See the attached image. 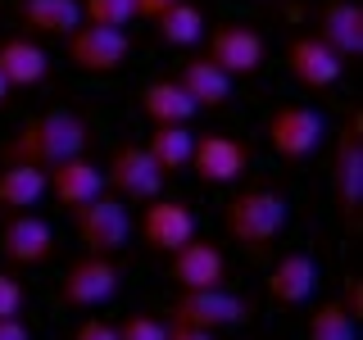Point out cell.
<instances>
[{"instance_id": "cell-1", "label": "cell", "mask_w": 363, "mask_h": 340, "mask_svg": "<svg viewBox=\"0 0 363 340\" xmlns=\"http://www.w3.org/2000/svg\"><path fill=\"white\" fill-rule=\"evenodd\" d=\"M91 145V128L77 109H50L28 118L23 128L0 145V164H28V168H55L64 159L86 154Z\"/></svg>"}, {"instance_id": "cell-2", "label": "cell", "mask_w": 363, "mask_h": 340, "mask_svg": "<svg viewBox=\"0 0 363 340\" xmlns=\"http://www.w3.org/2000/svg\"><path fill=\"white\" fill-rule=\"evenodd\" d=\"M223 227L236 245H250V249H268L286 232V200L268 186H250L241 196L227 200L223 209Z\"/></svg>"}, {"instance_id": "cell-3", "label": "cell", "mask_w": 363, "mask_h": 340, "mask_svg": "<svg viewBox=\"0 0 363 340\" xmlns=\"http://www.w3.org/2000/svg\"><path fill=\"white\" fill-rule=\"evenodd\" d=\"M332 196L345 227L363 222V113H345L336 132V154H332Z\"/></svg>"}, {"instance_id": "cell-4", "label": "cell", "mask_w": 363, "mask_h": 340, "mask_svg": "<svg viewBox=\"0 0 363 340\" xmlns=\"http://www.w3.org/2000/svg\"><path fill=\"white\" fill-rule=\"evenodd\" d=\"M68 213H73V232H77V241L86 245V254L113 259L132 241V213H128V204L113 200V196H96L91 204L68 209Z\"/></svg>"}, {"instance_id": "cell-5", "label": "cell", "mask_w": 363, "mask_h": 340, "mask_svg": "<svg viewBox=\"0 0 363 340\" xmlns=\"http://www.w3.org/2000/svg\"><path fill=\"white\" fill-rule=\"evenodd\" d=\"M255 304L245 295H232L227 286H213V290H182L168 309V322H186V327H200V332H223V327H241L250 322Z\"/></svg>"}, {"instance_id": "cell-6", "label": "cell", "mask_w": 363, "mask_h": 340, "mask_svg": "<svg viewBox=\"0 0 363 340\" xmlns=\"http://www.w3.org/2000/svg\"><path fill=\"white\" fill-rule=\"evenodd\" d=\"M323 136H327V123L309 105H281L268 113V145L286 164H304L323 145Z\"/></svg>"}, {"instance_id": "cell-7", "label": "cell", "mask_w": 363, "mask_h": 340, "mask_svg": "<svg viewBox=\"0 0 363 340\" xmlns=\"http://www.w3.org/2000/svg\"><path fill=\"white\" fill-rule=\"evenodd\" d=\"M64 55H68V64L82 68V73H113V68L128 64L132 37L123 28H91V23H77L64 37Z\"/></svg>"}, {"instance_id": "cell-8", "label": "cell", "mask_w": 363, "mask_h": 340, "mask_svg": "<svg viewBox=\"0 0 363 340\" xmlns=\"http://www.w3.org/2000/svg\"><path fill=\"white\" fill-rule=\"evenodd\" d=\"M118 286H123L118 264L105 254H86L77 264H68L64 281H60V300L68 309H100V304H109L118 295Z\"/></svg>"}, {"instance_id": "cell-9", "label": "cell", "mask_w": 363, "mask_h": 340, "mask_svg": "<svg viewBox=\"0 0 363 340\" xmlns=\"http://www.w3.org/2000/svg\"><path fill=\"white\" fill-rule=\"evenodd\" d=\"M105 186L113 191V200H136L150 204L164 191V173L155 168V159L145 154V145H118L105 164Z\"/></svg>"}, {"instance_id": "cell-10", "label": "cell", "mask_w": 363, "mask_h": 340, "mask_svg": "<svg viewBox=\"0 0 363 340\" xmlns=\"http://www.w3.org/2000/svg\"><path fill=\"white\" fill-rule=\"evenodd\" d=\"M204 60L218 64L227 77H250V73L264 68L268 45L255 28H245V23H218V28L209 32V55H204Z\"/></svg>"}, {"instance_id": "cell-11", "label": "cell", "mask_w": 363, "mask_h": 340, "mask_svg": "<svg viewBox=\"0 0 363 340\" xmlns=\"http://www.w3.org/2000/svg\"><path fill=\"white\" fill-rule=\"evenodd\" d=\"M168 281H177L182 290H213L227 281V254L213 241L191 236L182 249L168 254Z\"/></svg>"}, {"instance_id": "cell-12", "label": "cell", "mask_w": 363, "mask_h": 340, "mask_svg": "<svg viewBox=\"0 0 363 340\" xmlns=\"http://www.w3.org/2000/svg\"><path fill=\"white\" fill-rule=\"evenodd\" d=\"M0 254L18 268H41L55 259V227L41 213H14L0 232Z\"/></svg>"}, {"instance_id": "cell-13", "label": "cell", "mask_w": 363, "mask_h": 340, "mask_svg": "<svg viewBox=\"0 0 363 340\" xmlns=\"http://www.w3.org/2000/svg\"><path fill=\"white\" fill-rule=\"evenodd\" d=\"M196 236V213L186 200H150V209L141 213V241L155 254H173Z\"/></svg>"}, {"instance_id": "cell-14", "label": "cell", "mask_w": 363, "mask_h": 340, "mask_svg": "<svg viewBox=\"0 0 363 340\" xmlns=\"http://www.w3.org/2000/svg\"><path fill=\"white\" fill-rule=\"evenodd\" d=\"M245 164H250V150L227 132L196 136V145H191V168H196V177L204 186H227V181H236L245 173Z\"/></svg>"}, {"instance_id": "cell-15", "label": "cell", "mask_w": 363, "mask_h": 340, "mask_svg": "<svg viewBox=\"0 0 363 340\" xmlns=\"http://www.w3.org/2000/svg\"><path fill=\"white\" fill-rule=\"evenodd\" d=\"M286 68H291V77H295L304 91H327V86L340 82L345 60H340L336 50H327L318 37H295L291 50H286Z\"/></svg>"}, {"instance_id": "cell-16", "label": "cell", "mask_w": 363, "mask_h": 340, "mask_svg": "<svg viewBox=\"0 0 363 340\" xmlns=\"http://www.w3.org/2000/svg\"><path fill=\"white\" fill-rule=\"evenodd\" d=\"M264 290H268V300L277 304V309H295V304H304L318 290V264H313V254H304V249L281 254L277 264H272V272H268Z\"/></svg>"}, {"instance_id": "cell-17", "label": "cell", "mask_w": 363, "mask_h": 340, "mask_svg": "<svg viewBox=\"0 0 363 340\" xmlns=\"http://www.w3.org/2000/svg\"><path fill=\"white\" fill-rule=\"evenodd\" d=\"M45 191L64 204V209H82L96 196H105V173H100L91 159H64V164L45 168Z\"/></svg>"}, {"instance_id": "cell-18", "label": "cell", "mask_w": 363, "mask_h": 340, "mask_svg": "<svg viewBox=\"0 0 363 340\" xmlns=\"http://www.w3.org/2000/svg\"><path fill=\"white\" fill-rule=\"evenodd\" d=\"M313 37L323 41L327 50H336L340 60H359L363 55V9L354 0H332V5H323Z\"/></svg>"}, {"instance_id": "cell-19", "label": "cell", "mask_w": 363, "mask_h": 340, "mask_svg": "<svg viewBox=\"0 0 363 340\" xmlns=\"http://www.w3.org/2000/svg\"><path fill=\"white\" fill-rule=\"evenodd\" d=\"M45 73H50V55H45L32 37H5L0 41V77H5L9 91L41 86Z\"/></svg>"}, {"instance_id": "cell-20", "label": "cell", "mask_w": 363, "mask_h": 340, "mask_svg": "<svg viewBox=\"0 0 363 340\" xmlns=\"http://www.w3.org/2000/svg\"><path fill=\"white\" fill-rule=\"evenodd\" d=\"M14 18L32 37H68L82 23V5L77 0H14Z\"/></svg>"}, {"instance_id": "cell-21", "label": "cell", "mask_w": 363, "mask_h": 340, "mask_svg": "<svg viewBox=\"0 0 363 340\" xmlns=\"http://www.w3.org/2000/svg\"><path fill=\"white\" fill-rule=\"evenodd\" d=\"M177 86L191 96V105H196V109H223L227 100H232V77H227L218 64H209L204 55H196V60L182 64Z\"/></svg>"}, {"instance_id": "cell-22", "label": "cell", "mask_w": 363, "mask_h": 340, "mask_svg": "<svg viewBox=\"0 0 363 340\" xmlns=\"http://www.w3.org/2000/svg\"><path fill=\"white\" fill-rule=\"evenodd\" d=\"M141 113L155 128H186L200 109L191 105V96L177 86V77H159V82H150L141 91Z\"/></svg>"}, {"instance_id": "cell-23", "label": "cell", "mask_w": 363, "mask_h": 340, "mask_svg": "<svg viewBox=\"0 0 363 340\" xmlns=\"http://www.w3.org/2000/svg\"><path fill=\"white\" fill-rule=\"evenodd\" d=\"M45 196V173L28 164H5L0 168V209H32Z\"/></svg>"}, {"instance_id": "cell-24", "label": "cell", "mask_w": 363, "mask_h": 340, "mask_svg": "<svg viewBox=\"0 0 363 340\" xmlns=\"http://www.w3.org/2000/svg\"><path fill=\"white\" fill-rule=\"evenodd\" d=\"M191 145H196V136H191L186 128H155L150 136H145V154L155 159L159 173H182V168L191 164Z\"/></svg>"}, {"instance_id": "cell-25", "label": "cell", "mask_w": 363, "mask_h": 340, "mask_svg": "<svg viewBox=\"0 0 363 340\" xmlns=\"http://www.w3.org/2000/svg\"><path fill=\"white\" fill-rule=\"evenodd\" d=\"M155 37L164 45H196L204 37V14L200 5H191V0H177L173 9H164V14L155 18Z\"/></svg>"}, {"instance_id": "cell-26", "label": "cell", "mask_w": 363, "mask_h": 340, "mask_svg": "<svg viewBox=\"0 0 363 340\" xmlns=\"http://www.w3.org/2000/svg\"><path fill=\"white\" fill-rule=\"evenodd\" d=\"M304 340H359V317H350L340 309V300H323L309 313Z\"/></svg>"}, {"instance_id": "cell-27", "label": "cell", "mask_w": 363, "mask_h": 340, "mask_svg": "<svg viewBox=\"0 0 363 340\" xmlns=\"http://www.w3.org/2000/svg\"><path fill=\"white\" fill-rule=\"evenodd\" d=\"M77 5H82V23L91 28H128L136 18L132 0H77Z\"/></svg>"}, {"instance_id": "cell-28", "label": "cell", "mask_w": 363, "mask_h": 340, "mask_svg": "<svg viewBox=\"0 0 363 340\" xmlns=\"http://www.w3.org/2000/svg\"><path fill=\"white\" fill-rule=\"evenodd\" d=\"M113 332H118V340H164V332H168V322L164 317H155V313H128L123 317L118 327H113Z\"/></svg>"}, {"instance_id": "cell-29", "label": "cell", "mask_w": 363, "mask_h": 340, "mask_svg": "<svg viewBox=\"0 0 363 340\" xmlns=\"http://www.w3.org/2000/svg\"><path fill=\"white\" fill-rule=\"evenodd\" d=\"M23 304H28V290H23V281L9 277V272H0V317H18Z\"/></svg>"}, {"instance_id": "cell-30", "label": "cell", "mask_w": 363, "mask_h": 340, "mask_svg": "<svg viewBox=\"0 0 363 340\" xmlns=\"http://www.w3.org/2000/svg\"><path fill=\"white\" fill-rule=\"evenodd\" d=\"M73 340H118V332H113V322H105V317H82Z\"/></svg>"}, {"instance_id": "cell-31", "label": "cell", "mask_w": 363, "mask_h": 340, "mask_svg": "<svg viewBox=\"0 0 363 340\" xmlns=\"http://www.w3.org/2000/svg\"><path fill=\"white\" fill-rule=\"evenodd\" d=\"M340 309L350 317H363V277H345V290H340Z\"/></svg>"}, {"instance_id": "cell-32", "label": "cell", "mask_w": 363, "mask_h": 340, "mask_svg": "<svg viewBox=\"0 0 363 340\" xmlns=\"http://www.w3.org/2000/svg\"><path fill=\"white\" fill-rule=\"evenodd\" d=\"M177 0H132V9H136V18H145V23H155L164 9H173Z\"/></svg>"}, {"instance_id": "cell-33", "label": "cell", "mask_w": 363, "mask_h": 340, "mask_svg": "<svg viewBox=\"0 0 363 340\" xmlns=\"http://www.w3.org/2000/svg\"><path fill=\"white\" fill-rule=\"evenodd\" d=\"M164 340H213V332H200V327H186V322H168Z\"/></svg>"}, {"instance_id": "cell-34", "label": "cell", "mask_w": 363, "mask_h": 340, "mask_svg": "<svg viewBox=\"0 0 363 340\" xmlns=\"http://www.w3.org/2000/svg\"><path fill=\"white\" fill-rule=\"evenodd\" d=\"M0 340H32V332L18 317H0Z\"/></svg>"}, {"instance_id": "cell-35", "label": "cell", "mask_w": 363, "mask_h": 340, "mask_svg": "<svg viewBox=\"0 0 363 340\" xmlns=\"http://www.w3.org/2000/svg\"><path fill=\"white\" fill-rule=\"evenodd\" d=\"M9 96H14V91H9V86H5V77H0V109L9 105Z\"/></svg>"}]
</instances>
